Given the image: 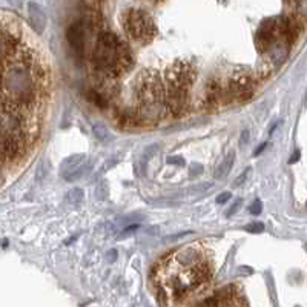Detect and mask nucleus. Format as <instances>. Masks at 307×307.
I'll list each match as a JSON object with an SVG mask.
<instances>
[{
    "instance_id": "nucleus-9",
    "label": "nucleus",
    "mask_w": 307,
    "mask_h": 307,
    "mask_svg": "<svg viewBox=\"0 0 307 307\" xmlns=\"http://www.w3.org/2000/svg\"><path fill=\"white\" fill-rule=\"evenodd\" d=\"M278 40L275 19H264L255 34V45L258 53H266L275 42Z\"/></svg>"
},
{
    "instance_id": "nucleus-3",
    "label": "nucleus",
    "mask_w": 307,
    "mask_h": 307,
    "mask_svg": "<svg viewBox=\"0 0 307 307\" xmlns=\"http://www.w3.org/2000/svg\"><path fill=\"white\" fill-rule=\"evenodd\" d=\"M197 69L186 60L174 62L166 72V112L180 117L188 109L191 88L195 82Z\"/></svg>"
},
{
    "instance_id": "nucleus-20",
    "label": "nucleus",
    "mask_w": 307,
    "mask_h": 307,
    "mask_svg": "<svg viewBox=\"0 0 307 307\" xmlns=\"http://www.w3.org/2000/svg\"><path fill=\"white\" fill-rule=\"evenodd\" d=\"M249 172H250V168H247V169H246V171H244V172H243V174H241V175H240V177L235 180V186H240V185H241V183H243V182L247 178Z\"/></svg>"
},
{
    "instance_id": "nucleus-7",
    "label": "nucleus",
    "mask_w": 307,
    "mask_h": 307,
    "mask_svg": "<svg viewBox=\"0 0 307 307\" xmlns=\"http://www.w3.org/2000/svg\"><path fill=\"white\" fill-rule=\"evenodd\" d=\"M227 103L224 85L220 79L214 77L209 79L204 85V94H203V106L206 111H217L221 106Z\"/></svg>"
},
{
    "instance_id": "nucleus-22",
    "label": "nucleus",
    "mask_w": 307,
    "mask_h": 307,
    "mask_svg": "<svg viewBox=\"0 0 307 307\" xmlns=\"http://www.w3.org/2000/svg\"><path fill=\"white\" fill-rule=\"evenodd\" d=\"M240 206H241V198H238V200H237V203L231 206V209H229V212H227V217H232V215H234V214H235V212L240 209Z\"/></svg>"
},
{
    "instance_id": "nucleus-12",
    "label": "nucleus",
    "mask_w": 307,
    "mask_h": 307,
    "mask_svg": "<svg viewBox=\"0 0 307 307\" xmlns=\"http://www.w3.org/2000/svg\"><path fill=\"white\" fill-rule=\"evenodd\" d=\"M28 20L31 28L37 33L42 34L46 28V16L45 11L42 10V7H39L36 2H30L28 4Z\"/></svg>"
},
{
    "instance_id": "nucleus-25",
    "label": "nucleus",
    "mask_w": 307,
    "mask_h": 307,
    "mask_svg": "<svg viewBox=\"0 0 307 307\" xmlns=\"http://www.w3.org/2000/svg\"><path fill=\"white\" fill-rule=\"evenodd\" d=\"M150 2H154V4H160V2H163V0H150Z\"/></svg>"
},
{
    "instance_id": "nucleus-15",
    "label": "nucleus",
    "mask_w": 307,
    "mask_h": 307,
    "mask_svg": "<svg viewBox=\"0 0 307 307\" xmlns=\"http://www.w3.org/2000/svg\"><path fill=\"white\" fill-rule=\"evenodd\" d=\"M86 98H88L91 103H94L95 106L101 108V109H105V108L108 106V100L103 97V94H101L100 91H95V89L88 91V92H86Z\"/></svg>"
},
{
    "instance_id": "nucleus-19",
    "label": "nucleus",
    "mask_w": 307,
    "mask_h": 307,
    "mask_svg": "<svg viewBox=\"0 0 307 307\" xmlns=\"http://www.w3.org/2000/svg\"><path fill=\"white\" fill-rule=\"evenodd\" d=\"M261 208H263V206H261L260 200H255V201H253V203H252V204L249 206V211H250V212H252L253 215H258V214L261 212Z\"/></svg>"
},
{
    "instance_id": "nucleus-27",
    "label": "nucleus",
    "mask_w": 307,
    "mask_h": 307,
    "mask_svg": "<svg viewBox=\"0 0 307 307\" xmlns=\"http://www.w3.org/2000/svg\"><path fill=\"white\" fill-rule=\"evenodd\" d=\"M97 2H100V0H97Z\"/></svg>"
},
{
    "instance_id": "nucleus-18",
    "label": "nucleus",
    "mask_w": 307,
    "mask_h": 307,
    "mask_svg": "<svg viewBox=\"0 0 307 307\" xmlns=\"http://www.w3.org/2000/svg\"><path fill=\"white\" fill-rule=\"evenodd\" d=\"M246 231L250 232V234H260V232L264 231V224L261 221H253V223L246 226Z\"/></svg>"
},
{
    "instance_id": "nucleus-11",
    "label": "nucleus",
    "mask_w": 307,
    "mask_h": 307,
    "mask_svg": "<svg viewBox=\"0 0 307 307\" xmlns=\"http://www.w3.org/2000/svg\"><path fill=\"white\" fill-rule=\"evenodd\" d=\"M83 163H85V156L83 154H77V156H72L69 159H66L62 163L60 172L62 177H65V180L68 182H75L82 177L83 174Z\"/></svg>"
},
{
    "instance_id": "nucleus-24",
    "label": "nucleus",
    "mask_w": 307,
    "mask_h": 307,
    "mask_svg": "<svg viewBox=\"0 0 307 307\" xmlns=\"http://www.w3.org/2000/svg\"><path fill=\"white\" fill-rule=\"evenodd\" d=\"M266 146H267V143H263L261 146H258V147H257V150L253 152V156H258V154H260V152H263V149H264Z\"/></svg>"
},
{
    "instance_id": "nucleus-23",
    "label": "nucleus",
    "mask_w": 307,
    "mask_h": 307,
    "mask_svg": "<svg viewBox=\"0 0 307 307\" xmlns=\"http://www.w3.org/2000/svg\"><path fill=\"white\" fill-rule=\"evenodd\" d=\"M298 159H299V150H296V152L293 154V156H292V159L289 160V163H295V162H296Z\"/></svg>"
},
{
    "instance_id": "nucleus-2",
    "label": "nucleus",
    "mask_w": 307,
    "mask_h": 307,
    "mask_svg": "<svg viewBox=\"0 0 307 307\" xmlns=\"http://www.w3.org/2000/svg\"><path fill=\"white\" fill-rule=\"evenodd\" d=\"M138 115L141 123H157L166 112V91L162 75L156 69H143L137 79Z\"/></svg>"
},
{
    "instance_id": "nucleus-1",
    "label": "nucleus",
    "mask_w": 307,
    "mask_h": 307,
    "mask_svg": "<svg viewBox=\"0 0 307 307\" xmlns=\"http://www.w3.org/2000/svg\"><path fill=\"white\" fill-rule=\"evenodd\" d=\"M92 62L101 75L117 79L132 69L134 56L131 48L117 34L101 30L92 49Z\"/></svg>"
},
{
    "instance_id": "nucleus-16",
    "label": "nucleus",
    "mask_w": 307,
    "mask_h": 307,
    "mask_svg": "<svg viewBox=\"0 0 307 307\" xmlns=\"http://www.w3.org/2000/svg\"><path fill=\"white\" fill-rule=\"evenodd\" d=\"M92 132H94V137L100 141H108L111 138V134L108 131V127L101 123H95L92 126Z\"/></svg>"
},
{
    "instance_id": "nucleus-17",
    "label": "nucleus",
    "mask_w": 307,
    "mask_h": 307,
    "mask_svg": "<svg viewBox=\"0 0 307 307\" xmlns=\"http://www.w3.org/2000/svg\"><path fill=\"white\" fill-rule=\"evenodd\" d=\"M82 198H83V192H82V189H79V188L69 191L68 195H66V200H68L69 203H80Z\"/></svg>"
},
{
    "instance_id": "nucleus-6",
    "label": "nucleus",
    "mask_w": 307,
    "mask_h": 307,
    "mask_svg": "<svg viewBox=\"0 0 307 307\" xmlns=\"http://www.w3.org/2000/svg\"><path fill=\"white\" fill-rule=\"evenodd\" d=\"M289 48L290 46L284 40L278 39L266 53H263V62L260 65V72L263 77H269L284 63Z\"/></svg>"
},
{
    "instance_id": "nucleus-5",
    "label": "nucleus",
    "mask_w": 307,
    "mask_h": 307,
    "mask_svg": "<svg viewBox=\"0 0 307 307\" xmlns=\"http://www.w3.org/2000/svg\"><path fill=\"white\" fill-rule=\"evenodd\" d=\"M257 80L252 71L246 66L235 68L224 85L226 100L227 103H246L255 94Z\"/></svg>"
},
{
    "instance_id": "nucleus-21",
    "label": "nucleus",
    "mask_w": 307,
    "mask_h": 307,
    "mask_svg": "<svg viewBox=\"0 0 307 307\" xmlns=\"http://www.w3.org/2000/svg\"><path fill=\"white\" fill-rule=\"evenodd\" d=\"M232 195H231V192H223V194H220L218 197H217V203L218 204H221V203H226L229 198H231Z\"/></svg>"
},
{
    "instance_id": "nucleus-10",
    "label": "nucleus",
    "mask_w": 307,
    "mask_h": 307,
    "mask_svg": "<svg viewBox=\"0 0 307 307\" xmlns=\"http://www.w3.org/2000/svg\"><path fill=\"white\" fill-rule=\"evenodd\" d=\"M172 258L178 267H194V266H198L203 261H206V257H204L201 247L195 246V244L180 249Z\"/></svg>"
},
{
    "instance_id": "nucleus-13",
    "label": "nucleus",
    "mask_w": 307,
    "mask_h": 307,
    "mask_svg": "<svg viewBox=\"0 0 307 307\" xmlns=\"http://www.w3.org/2000/svg\"><path fill=\"white\" fill-rule=\"evenodd\" d=\"M115 120L121 127H137V126L143 124L137 108L135 109H121V111H118L117 115H115Z\"/></svg>"
},
{
    "instance_id": "nucleus-8",
    "label": "nucleus",
    "mask_w": 307,
    "mask_h": 307,
    "mask_svg": "<svg viewBox=\"0 0 307 307\" xmlns=\"http://www.w3.org/2000/svg\"><path fill=\"white\" fill-rule=\"evenodd\" d=\"M85 34H86V28L82 23V20H77V22L71 23L68 31H66V42H68L71 51L80 59L85 57V49H86Z\"/></svg>"
},
{
    "instance_id": "nucleus-4",
    "label": "nucleus",
    "mask_w": 307,
    "mask_h": 307,
    "mask_svg": "<svg viewBox=\"0 0 307 307\" xmlns=\"http://www.w3.org/2000/svg\"><path fill=\"white\" fill-rule=\"evenodd\" d=\"M123 30L129 39L140 45H147L157 36V25L154 19L141 10H127L121 17Z\"/></svg>"
},
{
    "instance_id": "nucleus-26",
    "label": "nucleus",
    "mask_w": 307,
    "mask_h": 307,
    "mask_svg": "<svg viewBox=\"0 0 307 307\" xmlns=\"http://www.w3.org/2000/svg\"><path fill=\"white\" fill-rule=\"evenodd\" d=\"M289 4H293V2H298V0H287Z\"/></svg>"
},
{
    "instance_id": "nucleus-14",
    "label": "nucleus",
    "mask_w": 307,
    "mask_h": 307,
    "mask_svg": "<svg viewBox=\"0 0 307 307\" xmlns=\"http://www.w3.org/2000/svg\"><path fill=\"white\" fill-rule=\"evenodd\" d=\"M235 162V152H229L227 156L224 157V160L218 165V168L215 169V178H223L226 177L231 169H232V165Z\"/></svg>"
}]
</instances>
